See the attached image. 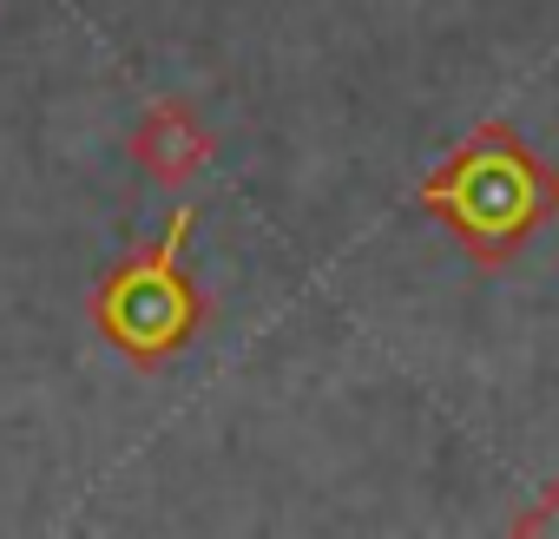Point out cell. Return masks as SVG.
I'll list each match as a JSON object with an SVG mask.
<instances>
[{
    "label": "cell",
    "instance_id": "cell-3",
    "mask_svg": "<svg viewBox=\"0 0 559 539\" xmlns=\"http://www.w3.org/2000/svg\"><path fill=\"white\" fill-rule=\"evenodd\" d=\"M126 152H132L139 178H152V184L178 191V184H191V178L217 158V132L198 119V106H191V99H152V106L139 112V125H132Z\"/></svg>",
    "mask_w": 559,
    "mask_h": 539
},
{
    "label": "cell",
    "instance_id": "cell-4",
    "mask_svg": "<svg viewBox=\"0 0 559 539\" xmlns=\"http://www.w3.org/2000/svg\"><path fill=\"white\" fill-rule=\"evenodd\" d=\"M513 532H552V539H559V474L539 487V500H533V506H520V513H513Z\"/></svg>",
    "mask_w": 559,
    "mask_h": 539
},
{
    "label": "cell",
    "instance_id": "cell-2",
    "mask_svg": "<svg viewBox=\"0 0 559 539\" xmlns=\"http://www.w3.org/2000/svg\"><path fill=\"white\" fill-rule=\"evenodd\" d=\"M191 224H198V211L178 204L145 250H132L126 263H112L106 277L93 284V330L132 369H158V362L185 356L198 343L204 316H211L204 290L191 284V270H185Z\"/></svg>",
    "mask_w": 559,
    "mask_h": 539
},
{
    "label": "cell",
    "instance_id": "cell-1",
    "mask_svg": "<svg viewBox=\"0 0 559 539\" xmlns=\"http://www.w3.org/2000/svg\"><path fill=\"white\" fill-rule=\"evenodd\" d=\"M415 204L454 230L461 256L507 270L559 217V165L539 158L507 119H487L421 178Z\"/></svg>",
    "mask_w": 559,
    "mask_h": 539
}]
</instances>
